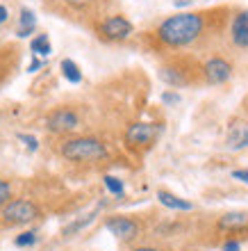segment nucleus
Returning <instances> with one entry per match:
<instances>
[{
  "instance_id": "obj_1",
  "label": "nucleus",
  "mask_w": 248,
  "mask_h": 251,
  "mask_svg": "<svg viewBox=\"0 0 248 251\" xmlns=\"http://www.w3.org/2000/svg\"><path fill=\"white\" fill-rule=\"evenodd\" d=\"M203 30V19L198 14H176L159 25L157 34L169 46H187Z\"/></svg>"
},
{
  "instance_id": "obj_2",
  "label": "nucleus",
  "mask_w": 248,
  "mask_h": 251,
  "mask_svg": "<svg viewBox=\"0 0 248 251\" xmlns=\"http://www.w3.org/2000/svg\"><path fill=\"white\" fill-rule=\"evenodd\" d=\"M62 155L68 160H75V162L100 160L107 155V149H105L103 142H98V139H93V137H78L62 146Z\"/></svg>"
},
{
  "instance_id": "obj_3",
  "label": "nucleus",
  "mask_w": 248,
  "mask_h": 251,
  "mask_svg": "<svg viewBox=\"0 0 248 251\" xmlns=\"http://www.w3.org/2000/svg\"><path fill=\"white\" fill-rule=\"evenodd\" d=\"M2 217L9 224H27L32 219L39 217V208L32 203V201H25V199H19V201H12L2 210Z\"/></svg>"
},
{
  "instance_id": "obj_4",
  "label": "nucleus",
  "mask_w": 248,
  "mask_h": 251,
  "mask_svg": "<svg viewBox=\"0 0 248 251\" xmlns=\"http://www.w3.org/2000/svg\"><path fill=\"white\" fill-rule=\"evenodd\" d=\"M100 32H103L107 39L123 41L132 34V23L128 19H123V16H112V19H107L103 25H100Z\"/></svg>"
},
{
  "instance_id": "obj_5",
  "label": "nucleus",
  "mask_w": 248,
  "mask_h": 251,
  "mask_svg": "<svg viewBox=\"0 0 248 251\" xmlns=\"http://www.w3.org/2000/svg\"><path fill=\"white\" fill-rule=\"evenodd\" d=\"M80 124L78 114L73 110H57L48 117V128L52 132H68V130H75Z\"/></svg>"
},
{
  "instance_id": "obj_6",
  "label": "nucleus",
  "mask_w": 248,
  "mask_h": 251,
  "mask_svg": "<svg viewBox=\"0 0 248 251\" xmlns=\"http://www.w3.org/2000/svg\"><path fill=\"white\" fill-rule=\"evenodd\" d=\"M155 137H157V126H153V124H135L125 132V139H128V144H132V146L150 144Z\"/></svg>"
},
{
  "instance_id": "obj_7",
  "label": "nucleus",
  "mask_w": 248,
  "mask_h": 251,
  "mask_svg": "<svg viewBox=\"0 0 248 251\" xmlns=\"http://www.w3.org/2000/svg\"><path fill=\"white\" fill-rule=\"evenodd\" d=\"M107 231L112 235H116L118 240H132L137 235L139 226H137V222H132L128 217H112V219H107Z\"/></svg>"
},
{
  "instance_id": "obj_8",
  "label": "nucleus",
  "mask_w": 248,
  "mask_h": 251,
  "mask_svg": "<svg viewBox=\"0 0 248 251\" xmlns=\"http://www.w3.org/2000/svg\"><path fill=\"white\" fill-rule=\"evenodd\" d=\"M225 144L230 151H242L248 146V124L246 121H237L230 126L228 135H225Z\"/></svg>"
},
{
  "instance_id": "obj_9",
  "label": "nucleus",
  "mask_w": 248,
  "mask_h": 251,
  "mask_svg": "<svg viewBox=\"0 0 248 251\" xmlns=\"http://www.w3.org/2000/svg\"><path fill=\"white\" fill-rule=\"evenodd\" d=\"M205 75H207L209 82H225V80L230 78V64L228 62L219 60V57H214V60H209L207 64H205Z\"/></svg>"
},
{
  "instance_id": "obj_10",
  "label": "nucleus",
  "mask_w": 248,
  "mask_h": 251,
  "mask_svg": "<svg viewBox=\"0 0 248 251\" xmlns=\"http://www.w3.org/2000/svg\"><path fill=\"white\" fill-rule=\"evenodd\" d=\"M232 39L237 46L248 48V12H242L232 23Z\"/></svg>"
},
{
  "instance_id": "obj_11",
  "label": "nucleus",
  "mask_w": 248,
  "mask_h": 251,
  "mask_svg": "<svg viewBox=\"0 0 248 251\" xmlns=\"http://www.w3.org/2000/svg\"><path fill=\"white\" fill-rule=\"evenodd\" d=\"M157 199H159V203L162 205L173 208V210H191L189 201H184V199L176 197V194H171V192H157Z\"/></svg>"
},
{
  "instance_id": "obj_12",
  "label": "nucleus",
  "mask_w": 248,
  "mask_h": 251,
  "mask_svg": "<svg viewBox=\"0 0 248 251\" xmlns=\"http://www.w3.org/2000/svg\"><path fill=\"white\" fill-rule=\"evenodd\" d=\"M248 224V215L246 212H228V215H223L219 226L221 228H242V226Z\"/></svg>"
},
{
  "instance_id": "obj_13",
  "label": "nucleus",
  "mask_w": 248,
  "mask_h": 251,
  "mask_svg": "<svg viewBox=\"0 0 248 251\" xmlns=\"http://www.w3.org/2000/svg\"><path fill=\"white\" fill-rule=\"evenodd\" d=\"M37 19H34L32 9H21V25H19V37H27L34 32Z\"/></svg>"
},
{
  "instance_id": "obj_14",
  "label": "nucleus",
  "mask_w": 248,
  "mask_h": 251,
  "mask_svg": "<svg viewBox=\"0 0 248 251\" xmlns=\"http://www.w3.org/2000/svg\"><path fill=\"white\" fill-rule=\"evenodd\" d=\"M62 73H64V78L68 80V82H73V85L82 82V71H80V66L75 64L73 60H64V62H62Z\"/></svg>"
},
{
  "instance_id": "obj_15",
  "label": "nucleus",
  "mask_w": 248,
  "mask_h": 251,
  "mask_svg": "<svg viewBox=\"0 0 248 251\" xmlns=\"http://www.w3.org/2000/svg\"><path fill=\"white\" fill-rule=\"evenodd\" d=\"M30 48H32V53L41 55V57H48V55L52 53V46L50 41H48L46 34H39L37 39H32V44H30Z\"/></svg>"
},
{
  "instance_id": "obj_16",
  "label": "nucleus",
  "mask_w": 248,
  "mask_h": 251,
  "mask_svg": "<svg viewBox=\"0 0 248 251\" xmlns=\"http://www.w3.org/2000/svg\"><path fill=\"white\" fill-rule=\"evenodd\" d=\"M105 187H107L112 194H116V197L123 194V183L118 178H114V176H107V178H105Z\"/></svg>"
},
{
  "instance_id": "obj_17",
  "label": "nucleus",
  "mask_w": 248,
  "mask_h": 251,
  "mask_svg": "<svg viewBox=\"0 0 248 251\" xmlns=\"http://www.w3.org/2000/svg\"><path fill=\"white\" fill-rule=\"evenodd\" d=\"M34 242H37V233H32V231H27L16 238V245L19 247H30V245H34Z\"/></svg>"
},
{
  "instance_id": "obj_18",
  "label": "nucleus",
  "mask_w": 248,
  "mask_h": 251,
  "mask_svg": "<svg viewBox=\"0 0 248 251\" xmlns=\"http://www.w3.org/2000/svg\"><path fill=\"white\" fill-rule=\"evenodd\" d=\"M162 78L166 80V82H171V85H182V78H180L176 71L171 73V69H162Z\"/></svg>"
},
{
  "instance_id": "obj_19",
  "label": "nucleus",
  "mask_w": 248,
  "mask_h": 251,
  "mask_svg": "<svg viewBox=\"0 0 248 251\" xmlns=\"http://www.w3.org/2000/svg\"><path fill=\"white\" fill-rule=\"evenodd\" d=\"M9 197H12V187H9V183H7V180H0V205L7 203Z\"/></svg>"
},
{
  "instance_id": "obj_20",
  "label": "nucleus",
  "mask_w": 248,
  "mask_h": 251,
  "mask_svg": "<svg viewBox=\"0 0 248 251\" xmlns=\"http://www.w3.org/2000/svg\"><path fill=\"white\" fill-rule=\"evenodd\" d=\"M21 142H25L30 151H37V146H39V144H37V139L30 137V135H21Z\"/></svg>"
},
{
  "instance_id": "obj_21",
  "label": "nucleus",
  "mask_w": 248,
  "mask_h": 251,
  "mask_svg": "<svg viewBox=\"0 0 248 251\" xmlns=\"http://www.w3.org/2000/svg\"><path fill=\"white\" fill-rule=\"evenodd\" d=\"M223 251H239V242H228L223 247Z\"/></svg>"
},
{
  "instance_id": "obj_22",
  "label": "nucleus",
  "mask_w": 248,
  "mask_h": 251,
  "mask_svg": "<svg viewBox=\"0 0 248 251\" xmlns=\"http://www.w3.org/2000/svg\"><path fill=\"white\" fill-rule=\"evenodd\" d=\"M232 176H235V178H239V180H244V183H248V172H235Z\"/></svg>"
},
{
  "instance_id": "obj_23",
  "label": "nucleus",
  "mask_w": 248,
  "mask_h": 251,
  "mask_svg": "<svg viewBox=\"0 0 248 251\" xmlns=\"http://www.w3.org/2000/svg\"><path fill=\"white\" fill-rule=\"evenodd\" d=\"M7 16H9V14H7V7H5V5H0V23H5Z\"/></svg>"
},
{
  "instance_id": "obj_24",
  "label": "nucleus",
  "mask_w": 248,
  "mask_h": 251,
  "mask_svg": "<svg viewBox=\"0 0 248 251\" xmlns=\"http://www.w3.org/2000/svg\"><path fill=\"white\" fill-rule=\"evenodd\" d=\"M37 69H41V62H39V60H34L32 64L27 66V71H37Z\"/></svg>"
},
{
  "instance_id": "obj_25",
  "label": "nucleus",
  "mask_w": 248,
  "mask_h": 251,
  "mask_svg": "<svg viewBox=\"0 0 248 251\" xmlns=\"http://www.w3.org/2000/svg\"><path fill=\"white\" fill-rule=\"evenodd\" d=\"M132 251H157V249H148V247H141V249H132Z\"/></svg>"
}]
</instances>
